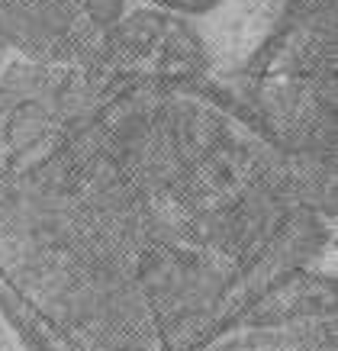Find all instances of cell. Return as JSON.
Listing matches in <instances>:
<instances>
[{
  "label": "cell",
  "instance_id": "1",
  "mask_svg": "<svg viewBox=\"0 0 338 351\" xmlns=\"http://www.w3.org/2000/svg\"><path fill=\"white\" fill-rule=\"evenodd\" d=\"M335 181L213 77L110 100L0 181V313L29 351H193L328 245Z\"/></svg>",
  "mask_w": 338,
  "mask_h": 351
},
{
  "label": "cell",
  "instance_id": "2",
  "mask_svg": "<svg viewBox=\"0 0 338 351\" xmlns=\"http://www.w3.org/2000/svg\"><path fill=\"white\" fill-rule=\"evenodd\" d=\"M216 84L287 155L335 181V0H287L252 58Z\"/></svg>",
  "mask_w": 338,
  "mask_h": 351
},
{
  "label": "cell",
  "instance_id": "3",
  "mask_svg": "<svg viewBox=\"0 0 338 351\" xmlns=\"http://www.w3.org/2000/svg\"><path fill=\"white\" fill-rule=\"evenodd\" d=\"M97 110L84 64L10 55L0 62V181L58 158Z\"/></svg>",
  "mask_w": 338,
  "mask_h": 351
},
{
  "label": "cell",
  "instance_id": "4",
  "mask_svg": "<svg viewBox=\"0 0 338 351\" xmlns=\"http://www.w3.org/2000/svg\"><path fill=\"white\" fill-rule=\"evenodd\" d=\"M210 68V45L187 13L129 0L84 62V75L94 104L104 107L132 94L206 81Z\"/></svg>",
  "mask_w": 338,
  "mask_h": 351
},
{
  "label": "cell",
  "instance_id": "5",
  "mask_svg": "<svg viewBox=\"0 0 338 351\" xmlns=\"http://www.w3.org/2000/svg\"><path fill=\"white\" fill-rule=\"evenodd\" d=\"M193 351H335V280L300 271Z\"/></svg>",
  "mask_w": 338,
  "mask_h": 351
},
{
  "label": "cell",
  "instance_id": "6",
  "mask_svg": "<svg viewBox=\"0 0 338 351\" xmlns=\"http://www.w3.org/2000/svg\"><path fill=\"white\" fill-rule=\"evenodd\" d=\"M129 0H0V45L23 58L84 64Z\"/></svg>",
  "mask_w": 338,
  "mask_h": 351
},
{
  "label": "cell",
  "instance_id": "7",
  "mask_svg": "<svg viewBox=\"0 0 338 351\" xmlns=\"http://www.w3.org/2000/svg\"><path fill=\"white\" fill-rule=\"evenodd\" d=\"M142 3H158V7H168V10L187 13V16H197V13L213 10L219 0H142Z\"/></svg>",
  "mask_w": 338,
  "mask_h": 351
},
{
  "label": "cell",
  "instance_id": "8",
  "mask_svg": "<svg viewBox=\"0 0 338 351\" xmlns=\"http://www.w3.org/2000/svg\"><path fill=\"white\" fill-rule=\"evenodd\" d=\"M3 58H7V49H3V45H0V62H3Z\"/></svg>",
  "mask_w": 338,
  "mask_h": 351
}]
</instances>
